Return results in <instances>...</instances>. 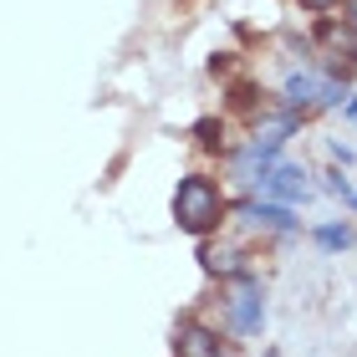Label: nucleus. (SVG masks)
I'll use <instances>...</instances> for the list:
<instances>
[{"mask_svg": "<svg viewBox=\"0 0 357 357\" xmlns=\"http://www.w3.org/2000/svg\"><path fill=\"white\" fill-rule=\"evenodd\" d=\"M347 204H352V209H357V189H352V199H347Z\"/></svg>", "mask_w": 357, "mask_h": 357, "instance_id": "nucleus-18", "label": "nucleus"}, {"mask_svg": "<svg viewBox=\"0 0 357 357\" xmlns=\"http://www.w3.org/2000/svg\"><path fill=\"white\" fill-rule=\"evenodd\" d=\"M342 112H347V123H357V97H352V92L342 97Z\"/></svg>", "mask_w": 357, "mask_h": 357, "instance_id": "nucleus-15", "label": "nucleus"}, {"mask_svg": "<svg viewBox=\"0 0 357 357\" xmlns=\"http://www.w3.org/2000/svg\"><path fill=\"white\" fill-rule=\"evenodd\" d=\"M275 158H281V149H266V143H245V149H235V153H230V174L250 189L255 178H261V174L275 164Z\"/></svg>", "mask_w": 357, "mask_h": 357, "instance_id": "nucleus-6", "label": "nucleus"}, {"mask_svg": "<svg viewBox=\"0 0 357 357\" xmlns=\"http://www.w3.org/2000/svg\"><path fill=\"white\" fill-rule=\"evenodd\" d=\"M332 158H337V164H342V169H347V164H352V158H357V153L347 149V143H342V138H337V143H332Z\"/></svg>", "mask_w": 357, "mask_h": 357, "instance_id": "nucleus-14", "label": "nucleus"}, {"mask_svg": "<svg viewBox=\"0 0 357 357\" xmlns=\"http://www.w3.org/2000/svg\"><path fill=\"white\" fill-rule=\"evenodd\" d=\"M321 178H327V184H321V189H327L332 194V199H352V178H342V169H332V174H321Z\"/></svg>", "mask_w": 357, "mask_h": 357, "instance_id": "nucleus-12", "label": "nucleus"}, {"mask_svg": "<svg viewBox=\"0 0 357 357\" xmlns=\"http://www.w3.org/2000/svg\"><path fill=\"white\" fill-rule=\"evenodd\" d=\"M312 240L321 250H352L357 245V230L347 220H327V225H317V230H312Z\"/></svg>", "mask_w": 357, "mask_h": 357, "instance_id": "nucleus-10", "label": "nucleus"}, {"mask_svg": "<svg viewBox=\"0 0 357 357\" xmlns=\"http://www.w3.org/2000/svg\"><path fill=\"white\" fill-rule=\"evenodd\" d=\"M342 97H347V77H342V67H327V72L301 67V72H286V82H281V107H291V112L337 107Z\"/></svg>", "mask_w": 357, "mask_h": 357, "instance_id": "nucleus-2", "label": "nucleus"}, {"mask_svg": "<svg viewBox=\"0 0 357 357\" xmlns=\"http://www.w3.org/2000/svg\"><path fill=\"white\" fill-rule=\"evenodd\" d=\"M220 306H225L230 337H261V327H266V286H261V275H250V271L230 275Z\"/></svg>", "mask_w": 357, "mask_h": 357, "instance_id": "nucleus-3", "label": "nucleus"}, {"mask_svg": "<svg viewBox=\"0 0 357 357\" xmlns=\"http://www.w3.org/2000/svg\"><path fill=\"white\" fill-rule=\"evenodd\" d=\"M301 6H306V10H332L337 0H301Z\"/></svg>", "mask_w": 357, "mask_h": 357, "instance_id": "nucleus-16", "label": "nucleus"}, {"mask_svg": "<svg viewBox=\"0 0 357 357\" xmlns=\"http://www.w3.org/2000/svg\"><path fill=\"white\" fill-rule=\"evenodd\" d=\"M235 215H240V225H250V230H271V235L296 230L291 204H275V199H245V204H235Z\"/></svg>", "mask_w": 357, "mask_h": 357, "instance_id": "nucleus-5", "label": "nucleus"}, {"mask_svg": "<svg viewBox=\"0 0 357 357\" xmlns=\"http://www.w3.org/2000/svg\"><path fill=\"white\" fill-rule=\"evenodd\" d=\"M347 26L357 31V0H352V6H347Z\"/></svg>", "mask_w": 357, "mask_h": 357, "instance_id": "nucleus-17", "label": "nucleus"}, {"mask_svg": "<svg viewBox=\"0 0 357 357\" xmlns=\"http://www.w3.org/2000/svg\"><path fill=\"white\" fill-rule=\"evenodd\" d=\"M301 128V112H291V107H275L271 118L261 112V123H255V138L250 143H266V149H281V143L291 138Z\"/></svg>", "mask_w": 357, "mask_h": 357, "instance_id": "nucleus-7", "label": "nucleus"}, {"mask_svg": "<svg viewBox=\"0 0 357 357\" xmlns=\"http://www.w3.org/2000/svg\"><path fill=\"white\" fill-rule=\"evenodd\" d=\"M199 266H204L209 275H225V281L245 271V266H240V250L225 245V240H204V245H199Z\"/></svg>", "mask_w": 357, "mask_h": 357, "instance_id": "nucleus-9", "label": "nucleus"}, {"mask_svg": "<svg viewBox=\"0 0 357 357\" xmlns=\"http://www.w3.org/2000/svg\"><path fill=\"white\" fill-rule=\"evenodd\" d=\"M225 209L230 204H225V194H220V184L209 174H184L178 178V189H174V225L184 235H194V240L215 235Z\"/></svg>", "mask_w": 357, "mask_h": 357, "instance_id": "nucleus-1", "label": "nucleus"}, {"mask_svg": "<svg viewBox=\"0 0 357 357\" xmlns=\"http://www.w3.org/2000/svg\"><path fill=\"white\" fill-rule=\"evenodd\" d=\"M194 143H199L204 153H220L225 149V123L220 118H199L194 123Z\"/></svg>", "mask_w": 357, "mask_h": 357, "instance_id": "nucleus-11", "label": "nucleus"}, {"mask_svg": "<svg viewBox=\"0 0 357 357\" xmlns=\"http://www.w3.org/2000/svg\"><path fill=\"white\" fill-rule=\"evenodd\" d=\"M317 41L327 46V52L357 61V31L347 26V15H342V21H337V15H321V21H317Z\"/></svg>", "mask_w": 357, "mask_h": 357, "instance_id": "nucleus-8", "label": "nucleus"}, {"mask_svg": "<svg viewBox=\"0 0 357 357\" xmlns=\"http://www.w3.org/2000/svg\"><path fill=\"white\" fill-rule=\"evenodd\" d=\"M266 357H281V352H275V347H271V352H266Z\"/></svg>", "mask_w": 357, "mask_h": 357, "instance_id": "nucleus-19", "label": "nucleus"}, {"mask_svg": "<svg viewBox=\"0 0 357 357\" xmlns=\"http://www.w3.org/2000/svg\"><path fill=\"white\" fill-rule=\"evenodd\" d=\"M306 178L312 174L301 164H281V158H275V164L250 184V194L255 199H275V204H296V199H306Z\"/></svg>", "mask_w": 357, "mask_h": 357, "instance_id": "nucleus-4", "label": "nucleus"}, {"mask_svg": "<svg viewBox=\"0 0 357 357\" xmlns=\"http://www.w3.org/2000/svg\"><path fill=\"white\" fill-rule=\"evenodd\" d=\"M255 97H261V92H255L250 82H240V87L230 92V107H235V112H255Z\"/></svg>", "mask_w": 357, "mask_h": 357, "instance_id": "nucleus-13", "label": "nucleus"}]
</instances>
